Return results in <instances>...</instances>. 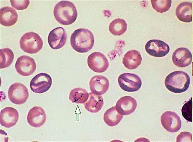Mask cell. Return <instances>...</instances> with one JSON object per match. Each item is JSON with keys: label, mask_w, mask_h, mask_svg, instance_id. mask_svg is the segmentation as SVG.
Returning a JSON list of instances; mask_svg holds the SVG:
<instances>
[{"label": "cell", "mask_w": 193, "mask_h": 142, "mask_svg": "<svg viewBox=\"0 0 193 142\" xmlns=\"http://www.w3.org/2000/svg\"><path fill=\"white\" fill-rule=\"evenodd\" d=\"M0 68L4 69L9 66L13 62L14 54L13 51L8 48L0 50Z\"/></svg>", "instance_id": "obj_25"}, {"label": "cell", "mask_w": 193, "mask_h": 142, "mask_svg": "<svg viewBox=\"0 0 193 142\" xmlns=\"http://www.w3.org/2000/svg\"><path fill=\"white\" fill-rule=\"evenodd\" d=\"M8 97L13 103L21 105L25 103L29 96L28 90L24 84L16 82L12 84L8 91Z\"/></svg>", "instance_id": "obj_6"}, {"label": "cell", "mask_w": 193, "mask_h": 142, "mask_svg": "<svg viewBox=\"0 0 193 142\" xmlns=\"http://www.w3.org/2000/svg\"><path fill=\"white\" fill-rule=\"evenodd\" d=\"M18 16L16 11L10 7L2 8L0 10V23L5 26H11L16 23Z\"/></svg>", "instance_id": "obj_18"}, {"label": "cell", "mask_w": 193, "mask_h": 142, "mask_svg": "<svg viewBox=\"0 0 193 142\" xmlns=\"http://www.w3.org/2000/svg\"><path fill=\"white\" fill-rule=\"evenodd\" d=\"M176 14L181 21L185 23L191 22V2H184L179 4L176 8Z\"/></svg>", "instance_id": "obj_20"}, {"label": "cell", "mask_w": 193, "mask_h": 142, "mask_svg": "<svg viewBox=\"0 0 193 142\" xmlns=\"http://www.w3.org/2000/svg\"><path fill=\"white\" fill-rule=\"evenodd\" d=\"M10 2L12 7L19 10L26 9L30 4L29 0H11Z\"/></svg>", "instance_id": "obj_28"}, {"label": "cell", "mask_w": 193, "mask_h": 142, "mask_svg": "<svg viewBox=\"0 0 193 142\" xmlns=\"http://www.w3.org/2000/svg\"><path fill=\"white\" fill-rule=\"evenodd\" d=\"M123 117V115L118 112L115 106H114L105 112L103 115V120L107 125L113 127L119 124Z\"/></svg>", "instance_id": "obj_22"}, {"label": "cell", "mask_w": 193, "mask_h": 142, "mask_svg": "<svg viewBox=\"0 0 193 142\" xmlns=\"http://www.w3.org/2000/svg\"><path fill=\"white\" fill-rule=\"evenodd\" d=\"M127 26V24L124 20L117 18L110 23L109 26V30L113 35L119 36L125 32Z\"/></svg>", "instance_id": "obj_24"}, {"label": "cell", "mask_w": 193, "mask_h": 142, "mask_svg": "<svg viewBox=\"0 0 193 142\" xmlns=\"http://www.w3.org/2000/svg\"><path fill=\"white\" fill-rule=\"evenodd\" d=\"M91 92L95 94L102 95L108 90L109 82L106 77L101 75H97L92 77L89 82Z\"/></svg>", "instance_id": "obj_16"}, {"label": "cell", "mask_w": 193, "mask_h": 142, "mask_svg": "<svg viewBox=\"0 0 193 142\" xmlns=\"http://www.w3.org/2000/svg\"><path fill=\"white\" fill-rule=\"evenodd\" d=\"M46 119V115L44 110L38 106H34L30 109L27 117V121L29 125L35 128L42 126Z\"/></svg>", "instance_id": "obj_13"}, {"label": "cell", "mask_w": 193, "mask_h": 142, "mask_svg": "<svg viewBox=\"0 0 193 142\" xmlns=\"http://www.w3.org/2000/svg\"><path fill=\"white\" fill-rule=\"evenodd\" d=\"M17 110L11 107H7L0 112V123L1 125L6 128H10L14 126L19 119Z\"/></svg>", "instance_id": "obj_15"}, {"label": "cell", "mask_w": 193, "mask_h": 142, "mask_svg": "<svg viewBox=\"0 0 193 142\" xmlns=\"http://www.w3.org/2000/svg\"><path fill=\"white\" fill-rule=\"evenodd\" d=\"M115 107L118 112L123 116L129 115L136 110L137 103L136 100L130 96H125L117 101Z\"/></svg>", "instance_id": "obj_17"}, {"label": "cell", "mask_w": 193, "mask_h": 142, "mask_svg": "<svg viewBox=\"0 0 193 142\" xmlns=\"http://www.w3.org/2000/svg\"><path fill=\"white\" fill-rule=\"evenodd\" d=\"M182 113L183 117L188 121L192 122V100L191 99L186 102L182 109Z\"/></svg>", "instance_id": "obj_27"}, {"label": "cell", "mask_w": 193, "mask_h": 142, "mask_svg": "<svg viewBox=\"0 0 193 142\" xmlns=\"http://www.w3.org/2000/svg\"><path fill=\"white\" fill-rule=\"evenodd\" d=\"M190 78L184 72L177 71L169 74L166 78L165 85L170 91L179 93L186 91L190 84Z\"/></svg>", "instance_id": "obj_3"}, {"label": "cell", "mask_w": 193, "mask_h": 142, "mask_svg": "<svg viewBox=\"0 0 193 142\" xmlns=\"http://www.w3.org/2000/svg\"><path fill=\"white\" fill-rule=\"evenodd\" d=\"M67 39V35L65 29L62 27H58L50 32L48 37V42L52 48L57 50L65 45Z\"/></svg>", "instance_id": "obj_12"}, {"label": "cell", "mask_w": 193, "mask_h": 142, "mask_svg": "<svg viewBox=\"0 0 193 142\" xmlns=\"http://www.w3.org/2000/svg\"><path fill=\"white\" fill-rule=\"evenodd\" d=\"M120 87L124 91L133 92L138 90L142 85V81L137 75L130 73L121 74L118 78Z\"/></svg>", "instance_id": "obj_5"}, {"label": "cell", "mask_w": 193, "mask_h": 142, "mask_svg": "<svg viewBox=\"0 0 193 142\" xmlns=\"http://www.w3.org/2000/svg\"><path fill=\"white\" fill-rule=\"evenodd\" d=\"M142 58L140 53L135 50L127 51L122 59L124 66L129 69L137 68L141 63Z\"/></svg>", "instance_id": "obj_19"}, {"label": "cell", "mask_w": 193, "mask_h": 142, "mask_svg": "<svg viewBox=\"0 0 193 142\" xmlns=\"http://www.w3.org/2000/svg\"><path fill=\"white\" fill-rule=\"evenodd\" d=\"M94 42L93 34L87 29L79 28L76 29L71 36V46L74 50L79 53L88 52L93 48Z\"/></svg>", "instance_id": "obj_1"}, {"label": "cell", "mask_w": 193, "mask_h": 142, "mask_svg": "<svg viewBox=\"0 0 193 142\" xmlns=\"http://www.w3.org/2000/svg\"><path fill=\"white\" fill-rule=\"evenodd\" d=\"M160 120L164 128L170 132H177L181 127L180 119L174 112L167 111L164 113L161 116Z\"/></svg>", "instance_id": "obj_10"}, {"label": "cell", "mask_w": 193, "mask_h": 142, "mask_svg": "<svg viewBox=\"0 0 193 142\" xmlns=\"http://www.w3.org/2000/svg\"><path fill=\"white\" fill-rule=\"evenodd\" d=\"M89 97L87 101L84 103L85 109L88 111L96 113L99 111L103 107V99L101 95L90 92Z\"/></svg>", "instance_id": "obj_21"}, {"label": "cell", "mask_w": 193, "mask_h": 142, "mask_svg": "<svg viewBox=\"0 0 193 142\" xmlns=\"http://www.w3.org/2000/svg\"><path fill=\"white\" fill-rule=\"evenodd\" d=\"M172 59L173 63L179 67H184L190 64L192 61V54L185 48L176 49L173 53Z\"/></svg>", "instance_id": "obj_14"}, {"label": "cell", "mask_w": 193, "mask_h": 142, "mask_svg": "<svg viewBox=\"0 0 193 142\" xmlns=\"http://www.w3.org/2000/svg\"><path fill=\"white\" fill-rule=\"evenodd\" d=\"M191 136L189 132H182L177 137L176 142H191Z\"/></svg>", "instance_id": "obj_29"}, {"label": "cell", "mask_w": 193, "mask_h": 142, "mask_svg": "<svg viewBox=\"0 0 193 142\" xmlns=\"http://www.w3.org/2000/svg\"><path fill=\"white\" fill-rule=\"evenodd\" d=\"M153 9L157 12L163 13L168 11L171 6V0H151Z\"/></svg>", "instance_id": "obj_26"}, {"label": "cell", "mask_w": 193, "mask_h": 142, "mask_svg": "<svg viewBox=\"0 0 193 142\" xmlns=\"http://www.w3.org/2000/svg\"><path fill=\"white\" fill-rule=\"evenodd\" d=\"M53 14L55 20L60 24L68 25L73 23L76 20L78 13L76 7L72 2L63 0L55 5Z\"/></svg>", "instance_id": "obj_2"}, {"label": "cell", "mask_w": 193, "mask_h": 142, "mask_svg": "<svg viewBox=\"0 0 193 142\" xmlns=\"http://www.w3.org/2000/svg\"><path fill=\"white\" fill-rule=\"evenodd\" d=\"M87 64L93 71L102 73L105 71L109 66V63L106 57L99 52H94L87 58Z\"/></svg>", "instance_id": "obj_9"}, {"label": "cell", "mask_w": 193, "mask_h": 142, "mask_svg": "<svg viewBox=\"0 0 193 142\" xmlns=\"http://www.w3.org/2000/svg\"><path fill=\"white\" fill-rule=\"evenodd\" d=\"M15 67L17 73L22 76H27L32 74L36 68L34 59L27 55H22L17 59Z\"/></svg>", "instance_id": "obj_8"}, {"label": "cell", "mask_w": 193, "mask_h": 142, "mask_svg": "<svg viewBox=\"0 0 193 142\" xmlns=\"http://www.w3.org/2000/svg\"><path fill=\"white\" fill-rule=\"evenodd\" d=\"M89 94L84 89L81 88H74L69 93V99L73 103H84L87 100Z\"/></svg>", "instance_id": "obj_23"}, {"label": "cell", "mask_w": 193, "mask_h": 142, "mask_svg": "<svg viewBox=\"0 0 193 142\" xmlns=\"http://www.w3.org/2000/svg\"><path fill=\"white\" fill-rule=\"evenodd\" d=\"M52 83V80L50 76L46 73H41L32 78L30 83V87L33 92L42 94L48 91Z\"/></svg>", "instance_id": "obj_7"}, {"label": "cell", "mask_w": 193, "mask_h": 142, "mask_svg": "<svg viewBox=\"0 0 193 142\" xmlns=\"http://www.w3.org/2000/svg\"><path fill=\"white\" fill-rule=\"evenodd\" d=\"M43 44V40L40 36L33 32L25 33L20 41L21 49L25 52L30 54L39 52L42 49Z\"/></svg>", "instance_id": "obj_4"}, {"label": "cell", "mask_w": 193, "mask_h": 142, "mask_svg": "<svg viewBox=\"0 0 193 142\" xmlns=\"http://www.w3.org/2000/svg\"><path fill=\"white\" fill-rule=\"evenodd\" d=\"M145 49L149 55L156 57H164L170 51L168 45L159 39H151L148 41L145 45Z\"/></svg>", "instance_id": "obj_11"}]
</instances>
